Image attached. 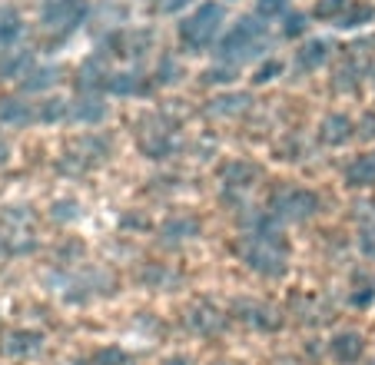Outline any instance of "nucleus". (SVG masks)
I'll list each match as a JSON object with an SVG mask.
<instances>
[{"label": "nucleus", "mask_w": 375, "mask_h": 365, "mask_svg": "<svg viewBox=\"0 0 375 365\" xmlns=\"http://www.w3.org/2000/svg\"><path fill=\"white\" fill-rule=\"evenodd\" d=\"M183 325L196 335H220L226 329V315L210 302H196L183 312Z\"/></svg>", "instance_id": "1a4fd4ad"}, {"label": "nucleus", "mask_w": 375, "mask_h": 365, "mask_svg": "<svg viewBox=\"0 0 375 365\" xmlns=\"http://www.w3.org/2000/svg\"><path fill=\"white\" fill-rule=\"evenodd\" d=\"M66 110H70L66 100H44L37 103V123H66Z\"/></svg>", "instance_id": "a878e982"}, {"label": "nucleus", "mask_w": 375, "mask_h": 365, "mask_svg": "<svg viewBox=\"0 0 375 365\" xmlns=\"http://www.w3.org/2000/svg\"><path fill=\"white\" fill-rule=\"evenodd\" d=\"M232 249H236V256L243 259V266L253 269L256 276H266V279L286 276L289 243H286V233H282V223H279L273 213L249 219L243 229V236L236 239Z\"/></svg>", "instance_id": "f257e3e1"}, {"label": "nucleus", "mask_w": 375, "mask_h": 365, "mask_svg": "<svg viewBox=\"0 0 375 365\" xmlns=\"http://www.w3.org/2000/svg\"><path fill=\"white\" fill-rule=\"evenodd\" d=\"M107 80H110V74H107L103 60H100V57H90L87 64L77 70V93H97V90H107Z\"/></svg>", "instance_id": "6ab92c4d"}, {"label": "nucleus", "mask_w": 375, "mask_h": 365, "mask_svg": "<svg viewBox=\"0 0 375 365\" xmlns=\"http://www.w3.org/2000/svg\"><path fill=\"white\" fill-rule=\"evenodd\" d=\"M329 50L332 43L329 40H306L302 47L296 50V64L302 74H312V70H319L326 60H329Z\"/></svg>", "instance_id": "aec40b11"}, {"label": "nucleus", "mask_w": 375, "mask_h": 365, "mask_svg": "<svg viewBox=\"0 0 375 365\" xmlns=\"http://www.w3.org/2000/svg\"><path fill=\"white\" fill-rule=\"evenodd\" d=\"M166 279H169V272H166L163 266H156V262H150V266L140 272V282H143L146 289H160Z\"/></svg>", "instance_id": "7c9ffc66"}, {"label": "nucleus", "mask_w": 375, "mask_h": 365, "mask_svg": "<svg viewBox=\"0 0 375 365\" xmlns=\"http://www.w3.org/2000/svg\"><path fill=\"white\" fill-rule=\"evenodd\" d=\"M77 216H80L77 199H56L54 203V219H60V223H70V219H77Z\"/></svg>", "instance_id": "2f4dec72"}, {"label": "nucleus", "mask_w": 375, "mask_h": 365, "mask_svg": "<svg viewBox=\"0 0 375 365\" xmlns=\"http://www.w3.org/2000/svg\"><path fill=\"white\" fill-rule=\"evenodd\" d=\"M276 74H282V64L279 60H269L256 70V83H269V80H276Z\"/></svg>", "instance_id": "c9c22d12"}, {"label": "nucleus", "mask_w": 375, "mask_h": 365, "mask_svg": "<svg viewBox=\"0 0 375 365\" xmlns=\"http://www.w3.org/2000/svg\"><path fill=\"white\" fill-rule=\"evenodd\" d=\"M230 315L236 319L239 325H246V329H253V332H279L282 325H286V319H282V312L276 309V306H269V302L263 299H236L232 302Z\"/></svg>", "instance_id": "423d86ee"}, {"label": "nucleus", "mask_w": 375, "mask_h": 365, "mask_svg": "<svg viewBox=\"0 0 375 365\" xmlns=\"http://www.w3.org/2000/svg\"><path fill=\"white\" fill-rule=\"evenodd\" d=\"M7 160H11V150H7V143L0 140V166H4Z\"/></svg>", "instance_id": "a19ab883"}, {"label": "nucleus", "mask_w": 375, "mask_h": 365, "mask_svg": "<svg viewBox=\"0 0 375 365\" xmlns=\"http://www.w3.org/2000/svg\"><path fill=\"white\" fill-rule=\"evenodd\" d=\"M146 90H150V83L140 70H120V74H110V80H107V93H113V97H143Z\"/></svg>", "instance_id": "f3484780"}, {"label": "nucleus", "mask_w": 375, "mask_h": 365, "mask_svg": "<svg viewBox=\"0 0 375 365\" xmlns=\"http://www.w3.org/2000/svg\"><path fill=\"white\" fill-rule=\"evenodd\" d=\"M359 253L375 262V226H362L359 229Z\"/></svg>", "instance_id": "473e14b6"}, {"label": "nucleus", "mask_w": 375, "mask_h": 365, "mask_svg": "<svg viewBox=\"0 0 375 365\" xmlns=\"http://www.w3.org/2000/svg\"><path fill=\"white\" fill-rule=\"evenodd\" d=\"M329 359L335 365H359L365 359V335L355 329H339L329 339Z\"/></svg>", "instance_id": "6e6552de"}, {"label": "nucleus", "mask_w": 375, "mask_h": 365, "mask_svg": "<svg viewBox=\"0 0 375 365\" xmlns=\"http://www.w3.org/2000/svg\"><path fill=\"white\" fill-rule=\"evenodd\" d=\"M20 33H23L20 13L13 11V7H0V50L7 54L13 43L20 40Z\"/></svg>", "instance_id": "4be33fe9"}, {"label": "nucleus", "mask_w": 375, "mask_h": 365, "mask_svg": "<svg viewBox=\"0 0 375 365\" xmlns=\"http://www.w3.org/2000/svg\"><path fill=\"white\" fill-rule=\"evenodd\" d=\"M177 74H179V66L173 64V60H163V66L156 70V76H160V83H173V80H177Z\"/></svg>", "instance_id": "e433bc0d"}, {"label": "nucleus", "mask_w": 375, "mask_h": 365, "mask_svg": "<svg viewBox=\"0 0 375 365\" xmlns=\"http://www.w3.org/2000/svg\"><path fill=\"white\" fill-rule=\"evenodd\" d=\"M77 365H133V359L120 345H103V349H93L90 355L77 359Z\"/></svg>", "instance_id": "b1692460"}, {"label": "nucleus", "mask_w": 375, "mask_h": 365, "mask_svg": "<svg viewBox=\"0 0 375 365\" xmlns=\"http://www.w3.org/2000/svg\"><path fill=\"white\" fill-rule=\"evenodd\" d=\"M355 137H359V140H372L375 137V117H365L362 123H359V129H355Z\"/></svg>", "instance_id": "4c0bfd02"}, {"label": "nucleus", "mask_w": 375, "mask_h": 365, "mask_svg": "<svg viewBox=\"0 0 375 365\" xmlns=\"http://www.w3.org/2000/svg\"><path fill=\"white\" fill-rule=\"evenodd\" d=\"M222 21H226V7L222 4H199L196 11L179 23V43L186 47L189 54H203L206 47L216 43V37L222 30Z\"/></svg>", "instance_id": "7ed1b4c3"}, {"label": "nucleus", "mask_w": 375, "mask_h": 365, "mask_svg": "<svg viewBox=\"0 0 375 365\" xmlns=\"http://www.w3.org/2000/svg\"><path fill=\"white\" fill-rule=\"evenodd\" d=\"M372 21H375V7L352 0V4L345 7L343 17L335 21V27H339V30H355V27H362V23H372Z\"/></svg>", "instance_id": "393cba45"}, {"label": "nucleus", "mask_w": 375, "mask_h": 365, "mask_svg": "<svg viewBox=\"0 0 375 365\" xmlns=\"http://www.w3.org/2000/svg\"><path fill=\"white\" fill-rule=\"evenodd\" d=\"M306 27H309V23H306V17H302V13H289L282 30H286V37H302V33H306Z\"/></svg>", "instance_id": "f704fd0d"}, {"label": "nucleus", "mask_w": 375, "mask_h": 365, "mask_svg": "<svg viewBox=\"0 0 375 365\" xmlns=\"http://www.w3.org/2000/svg\"><path fill=\"white\" fill-rule=\"evenodd\" d=\"M349 4H352V0H319V4H316V21H339V17H343L345 13V7H349Z\"/></svg>", "instance_id": "c85d7f7f"}, {"label": "nucleus", "mask_w": 375, "mask_h": 365, "mask_svg": "<svg viewBox=\"0 0 375 365\" xmlns=\"http://www.w3.org/2000/svg\"><path fill=\"white\" fill-rule=\"evenodd\" d=\"M66 296V302H90V299H103V296H113L117 292V279H113L110 272H87V276H80V279H73V286Z\"/></svg>", "instance_id": "9d476101"}, {"label": "nucleus", "mask_w": 375, "mask_h": 365, "mask_svg": "<svg viewBox=\"0 0 375 365\" xmlns=\"http://www.w3.org/2000/svg\"><path fill=\"white\" fill-rule=\"evenodd\" d=\"M355 137V120L349 113H329L319 127V140L326 146H345Z\"/></svg>", "instance_id": "4468645a"}, {"label": "nucleus", "mask_w": 375, "mask_h": 365, "mask_svg": "<svg viewBox=\"0 0 375 365\" xmlns=\"http://www.w3.org/2000/svg\"><path fill=\"white\" fill-rule=\"evenodd\" d=\"M33 54L30 50H7V57L0 60V80H23V76L33 70Z\"/></svg>", "instance_id": "412c9836"}, {"label": "nucleus", "mask_w": 375, "mask_h": 365, "mask_svg": "<svg viewBox=\"0 0 375 365\" xmlns=\"http://www.w3.org/2000/svg\"><path fill=\"white\" fill-rule=\"evenodd\" d=\"M343 182L345 186H352V190L375 186V150L372 153H359V156L343 170Z\"/></svg>", "instance_id": "dca6fc26"}, {"label": "nucleus", "mask_w": 375, "mask_h": 365, "mask_svg": "<svg viewBox=\"0 0 375 365\" xmlns=\"http://www.w3.org/2000/svg\"><path fill=\"white\" fill-rule=\"evenodd\" d=\"M246 107H249V97L246 93H236V97H220L213 100V113L216 117H239V113H246Z\"/></svg>", "instance_id": "bb28decb"}, {"label": "nucleus", "mask_w": 375, "mask_h": 365, "mask_svg": "<svg viewBox=\"0 0 375 365\" xmlns=\"http://www.w3.org/2000/svg\"><path fill=\"white\" fill-rule=\"evenodd\" d=\"M44 349V335L33 332V329H17L4 339V352L13 355V359H27V355H37Z\"/></svg>", "instance_id": "a211bd4d"}, {"label": "nucleus", "mask_w": 375, "mask_h": 365, "mask_svg": "<svg viewBox=\"0 0 375 365\" xmlns=\"http://www.w3.org/2000/svg\"><path fill=\"white\" fill-rule=\"evenodd\" d=\"M322 199L306 186H282L269 199V213L279 223H309L312 216H319Z\"/></svg>", "instance_id": "20e7f679"}, {"label": "nucleus", "mask_w": 375, "mask_h": 365, "mask_svg": "<svg viewBox=\"0 0 375 365\" xmlns=\"http://www.w3.org/2000/svg\"><path fill=\"white\" fill-rule=\"evenodd\" d=\"M37 120V103L23 97H0V123L4 127H30Z\"/></svg>", "instance_id": "2eb2a0df"}, {"label": "nucleus", "mask_w": 375, "mask_h": 365, "mask_svg": "<svg viewBox=\"0 0 375 365\" xmlns=\"http://www.w3.org/2000/svg\"><path fill=\"white\" fill-rule=\"evenodd\" d=\"M220 365H222V362H220Z\"/></svg>", "instance_id": "37998d69"}, {"label": "nucleus", "mask_w": 375, "mask_h": 365, "mask_svg": "<svg viewBox=\"0 0 375 365\" xmlns=\"http://www.w3.org/2000/svg\"><path fill=\"white\" fill-rule=\"evenodd\" d=\"M236 74H239V66H232V64H216L210 66L206 74H203V83H232L236 80Z\"/></svg>", "instance_id": "c756f323"}, {"label": "nucleus", "mask_w": 375, "mask_h": 365, "mask_svg": "<svg viewBox=\"0 0 375 365\" xmlns=\"http://www.w3.org/2000/svg\"><path fill=\"white\" fill-rule=\"evenodd\" d=\"M40 17H44V27L56 37H66L73 33L87 17V0H44L40 7Z\"/></svg>", "instance_id": "0eeeda50"}, {"label": "nucleus", "mask_w": 375, "mask_h": 365, "mask_svg": "<svg viewBox=\"0 0 375 365\" xmlns=\"http://www.w3.org/2000/svg\"><path fill=\"white\" fill-rule=\"evenodd\" d=\"M289 7V0H256V11H259V17H276V13H282Z\"/></svg>", "instance_id": "72a5a7b5"}, {"label": "nucleus", "mask_w": 375, "mask_h": 365, "mask_svg": "<svg viewBox=\"0 0 375 365\" xmlns=\"http://www.w3.org/2000/svg\"><path fill=\"white\" fill-rule=\"evenodd\" d=\"M349 302H352L355 309H369V306L375 302V282L355 279V286L349 289Z\"/></svg>", "instance_id": "cd10ccee"}, {"label": "nucleus", "mask_w": 375, "mask_h": 365, "mask_svg": "<svg viewBox=\"0 0 375 365\" xmlns=\"http://www.w3.org/2000/svg\"><path fill=\"white\" fill-rule=\"evenodd\" d=\"M110 113V107L103 103V97L97 93H80L77 100H70V110H66V123H80V127H97L103 123Z\"/></svg>", "instance_id": "9b49d317"}, {"label": "nucleus", "mask_w": 375, "mask_h": 365, "mask_svg": "<svg viewBox=\"0 0 375 365\" xmlns=\"http://www.w3.org/2000/svg\"><path fill=\"white\" fill-rule=\"evenodd\" d=\"M160 365H193V359H189V355H169V359H163Z\"/></svg>", "instance_id": "ea45409f"}, {"label": "nucleus", "mask_w": 375, "mask_h": 365, "mask_svg": "<svg viewBox=\"0 0 375 365\" xmlns=\"http://www.w3.org/2000/svg\"><path fill=\"white\" fill-rule=\"evenodd\" d=\"M183 4H186V0H160V11H163V13H173V11H179Z\"/></svg>", "instance_id": "58836bf2"}, {"label": "nucleus", "mask_w": 375, "mask_h": 365, "mask_svg": "<svg viewBox=\"0 0 375 365\" xmlns=\"http://www.w3.org/2000/svg\"><path fill=\"white\" fill-rule=\"evenodd\" d=\"M140 150L146 160H169L179 150L177 123L166 113H150L146 120H140Z\"/></svg>", "instance_id": "39448f33"}, {"label": "nucleus", "mask_w": 375, "mask_h": 365, "mask_svg": "<svg viewBox=\"0 0 375 365\" xmlns=\"http://www.w3.org/2000/svg\"><path fill=\"white\" fill-rule=\"evenodd\" d=\"M263 170L249 160H232L222 166V186H226V193H246V190H253L256 182H259Z\"/></svg>", "instance_id": "ddd939ff"}, {"label": "nucleus", "mask_w": 375, "mask_h": 365, "mask_svg": "<svg viewBox=\"0 0 375 365\" xmlns=\"http://www.w3.org/2000/svg\"><path fill=\"white\" fill-rule=\"evenodd\" d=\"M369 365H375V362H369Z\"/></svg>", "instance_id": "79ce46f5"}, {"label": "nucleus", "mask_w": 375, "mask_h": 365, "mask_svg": "<svg viewBox=\"0 0 375 365\" xmlns=\"http://www.w3.org/2000/svg\"><path fill=\"white\" fill-rule=\"evenodd\" d=\"M263 50H269V33H266V23L259 17H243L216 47V60L232 66H243L246 60L259 57Z\"/></svg>", "instance_id": "f03ea898"}, {"label": "nucleus", "mask_w": 375, "mask_h": 365, "mask_svg": "<svg viewBox=\"0 0 375 365\" xmlns=\"http://www.w3.org/2000/svg\"><path fill=\"white\" fill-rule=\"evenodd\" d=\"M56 80H60V70H56V66H33L30 74L20 80V90L23 93H44Z\"/></svg>", "instance_id": "5701e85b"}, {"label": "nucleus", "mask_w": 375, "mask_h": 365, "mask_svg": "<svg viewBox=\"0 0 375 365\" xmlns=\"http://www.w3.org/2000/svg\"><path fill=\"white\" fill-rule=\"evenodd\" d=\"M196 236H199V219L193 213H173L166 216L163 226H160V239L166 246H183V243Z\"/></svg>", "instance_id": "f8f14e48"}]
</instances>
